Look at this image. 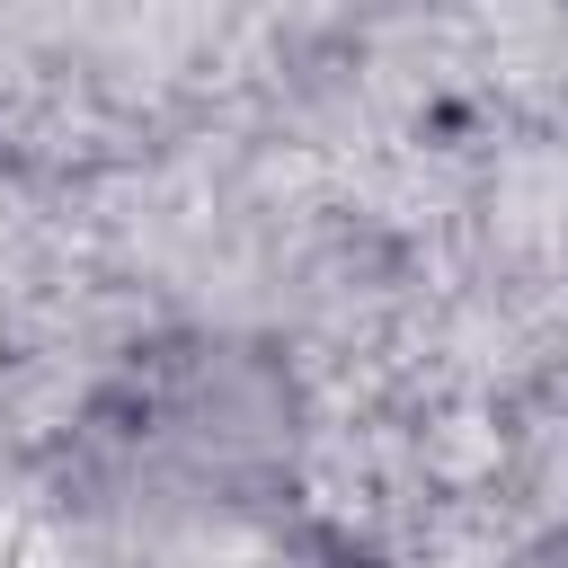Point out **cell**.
I'll return each mask as SVG.
<instances>
[{"mask_svg":"<svg viewBox=\"0 0 568 568\" xmlns=\"http://www.w3.org/2000/svg\"><path fill=\"white\" fill-rule=\"evenodd\" d=\"M293 373L240 337L160 346L106 408H98V479L151 515H213L284 479L293 462Z\"/></svg>","mask_w":568,"mask_h":568,"instance_id":"cell-1","label":"cell"},{"mask_svg":"<svg viewBox=\"0 0 568 568\" xmlns=\"http://www.w3.org/2000/svg\"><path fill=\"white\" fill-rule=\"evenodd\" d=\"M541 568H568V524H559V541H550V559Z\"/></svg>","mask_w":568,"mask_h":568,"instance_id":"cell-2","label":"cell"}]
</instances>
